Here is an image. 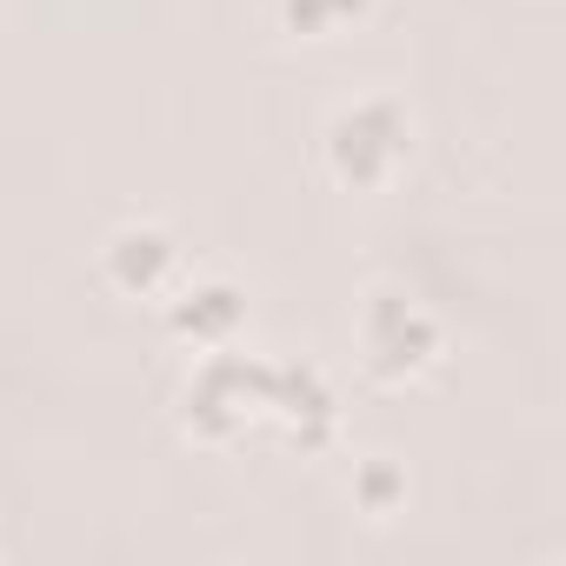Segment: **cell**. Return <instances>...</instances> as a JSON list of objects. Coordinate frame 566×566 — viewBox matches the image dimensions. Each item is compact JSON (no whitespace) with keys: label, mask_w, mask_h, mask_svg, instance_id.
Returning a JSON list of instances; mask_svg holds the SVG:
<instances>
[{"label":"cell","mask_w":566,"mask_h":566,"mask_svg":"<svg viewBox=\"0 0 566 566\" xmlns=\"http://www.w3.org/2000/svg\"><path fill=\"white\" fill-rule=\"evenodd\" d=\"M360 0H287V21L301 28V34H321L334 14H354Z\"/></svg>","instance_id":"5"},{"label":"cell","mask_w":566,"mask_h":566,"mask_svg":"<svg viewBox=\"0 0 566 566\" xmlns=\"http://www.w3.org/2000/svg\"><path fill=\"white\" fill-rule=\"evenodd\" d=\"M367 354L380 374H400V367H420L433 354V327L400 301V294H374L367 307Z\"/></svg>","instance_id":"2"},{"label":"cell","mask_w":566,"mask_h":566,"mask_svg":"<svg viewBox=\"0 0 566 566\" xmlns=\"http://www.w3.org/2000/svg\"><path fill=\"white\" fill-rule=\"evenodd\" d=\"M400 154H407V120H400L394 101H367V107H354V114L334 120V167H340V180H354V187L387 180V167H394Z\"/></svg>","instance_id":"1"},{"label":"cell","mask_w":566,"mask_h":566,"mask_svg":"<svg viewBox=\"0 0 566 566\" xmlns=\"http://www.w3.org/2000/svg\"><path fill=\"white\" fill-rule=\"evenodd\" d=\"M233 321H240V301H233L227 287H200V294H187V307H180V327L200 334V340H220Z\"/></svg>","instance_id":"4"},{"label":"cell","mask_w":566,"mask_h":566,"mask_svg":"<svg viewBox=\"0 0 566 566\" xmlns=\"http://www.w3.org/2000/svg\"><path fill=\"white\" fill-rule=\"evenodd\" d=\"M167 266H174V240H167L160 227H127V233H114V247H107V273L120 280L127 294L160 287Z\"/></svg>","instance_id":"3"}]
</instances>
